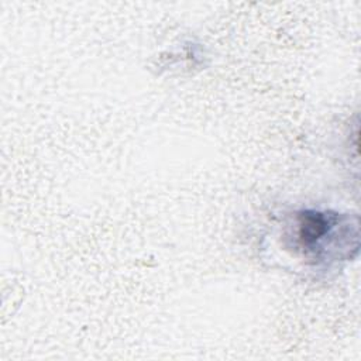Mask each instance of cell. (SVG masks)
<instances>
[{
    "mask_svg": "<svg viewBox=\"0 0 361 361\" xmlns=\"http://www.w3.org/2000/svg\"><path fill=\"white\" fill-rule=\"evenodd\" d=\"M282 245L316 268L348 261L360 247L358 219L331 210H298L283 224Z\"/></svg>",
    "mask_w": 361,
    "mask_h": 361,
    "instance_id": "obj_1",
    "label": "cell"
}]
</instances>
